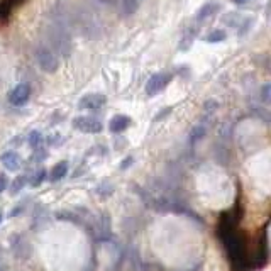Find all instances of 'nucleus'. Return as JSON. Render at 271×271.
Instances as JSON below:
<instances>
[{"mask_svg": "<svg viewBox=\"0 0 271 271\" xmlns=\"http://www.w3.org/2000/svg\"><path fill=\"white\" fill-rule=\"evenodd\" d=\"M37 59H39V65H41L46 71H54V70H56L58 61L54 59V54H51L49 51H46V49L39 51V54H37Z\"/></svg>", "mask_w": 271, "mask_h": 271, "instance_id": "nucleus-7", "label": "nucleus"}, {"mask_svg": "<svg viewBox=\"0 0 271 271\" xmlns=\"http://www.w3.org/2000/svg\"><path fill=\"white\" fill-rule=\"evenodd\" d=\"M44 178H46V171L41 170L39 173L34 176V181H31V185H32V186H39L43 181H44Z\"/></svg>", "mask_w": 271, "mask_h": 271, "instance_id": "nucleus-13", "label": "nucleus"}, {"mask_svg": "<svg viewBox=\"0 0 271 271\" xmlns=\"http://www.w3.org/2000/svg\"><path fill=\"white\" fill-rule=\"evenodd\" d=\"M27 142H29V146L31 148H34L37 149L41 144H43V136H41V132H37V131H32L29 137H27Z\"/></svg>", "mask_w": 271, "mask_h": 271, "instance_id": "nucleus-11", "label": "nucleus"}, {"mask_svg": "<svg viewBox=\"0 0 271 271\" xmlns=\"http://www.w3.org/2000/svg\"><path fill=\"white\" fill-rule=\"evenodd\" d=\"M66 173H68V163H66V161H59L56 166L51 170V180L53 181L61 180V178H65V176H66Z\"/></svg>", "mask_w": 271, "mask_h": 271, "instance_id": "nucleus-8", "label": "nucleus"}, {"mask_svg": "<svg viewBox=\"0 0 271 271\" xmlns=\"http://www.w3.org/2000/svg\"><path fill=\"white\" fill-rule=\"evenodd\" d=\"M234 2H236L237 5H242V4H247L249 0H234Z\"/></svg>", "mask_w": 271, "mask_h": 271, "instance_id": "nucleus-15", "label": "nucleus"}, {"mask_svg": "<svg viewBox=\"0 0 271 271\" xmlns=\"http://www.w3.org/2000/svg\"><path fill=\"white\" fill-rule=\"evenodd\" d=\"M219 9V5H215V4H205L203 7L198 10V14H197V20L198 22H202V20H205L207 17H210L215 10Z\"/></svg>", "mask_w": 271, "mask_h": 271, "instance_id": "nucleus-9", "label": "nucleus"}, {"mask_svg": "<svg viewBox=\"0 0 271 271\" xmlns=\"http://www.w3.org/2000/svg\"><path fill=\"white\" fill-rule=\"evenodd\" d=\"M0 222H2V214H0Z\"/></svg>", "mask_w": 271, "mask_h": 271, "instance_id": "nucleus-16", "label": "nucleus"}, {"mask_svg": "<svg viewBox=\"0 0 271 271\" xmlns=\"http://www.w3.org/2000/svg\"><path fill=\"white\" fill-rule=\"evenodd\" d=\"M73 126H75V129L87 132V134H98V132H102L103 129L100 120L95 117H88V115H81V117L73 119Z\"/></svg>", "mask_w": 271, "mask_h": 271, "instance_id": "nucleus-1", "label": "nucleus"}, {"mask_svg": "<svg viewBox=\"0 0 271 271\" xmlns=\"http://www.w3.org/2000/svg\"><path fill=\"white\" fill-rule=\"evenodd\" d=\"M170 81H171L170 73H154L146 84V93L149 97L158 95L159 92H163L164 88H166V85L170 84Z\"/></svg>", "mask_w": 271, "mask_h": 271, "instance_id": "nucleus-2", "label": "nucleus"}, {"mask_svg": "<svg viewBox=\"0 0 271 271\" xmlns=\"http://www.w3.org/2000/svg\"><path fill=\"white\" fill-rule=\"evenodd\" d=\"M9 186V180H7V176L5 175H0V193H2L5 188Z\"/></svg>", "mask_w": 271, "mask_h": 271, "instance_id": "nucleus-14", "label": "nucleus"}, {"mask_svg": "<svg viewBox=\"0 0 271 271\" xmlns=\"http://www.w3.org/2000/svg\"><path fill=\"white\" fill-rule=\"evenodd\" d=\"M29 97H31V87L27 84H19L10 90L9 102L12 103L14 107H22V105L27 103Z\"/></svg>", "mask_w": 271, "mask_h": 271, "instance_id": "nucleus-3", "label": "nucleus"}, {"mask_svg": "<svg viewBox=\"0 0 271 271\" xmlns=\"http://www.w3.org/2000/svg\"><path fill=\"white\" fill-rule=\"evenodd\" d=\"M105 97L102 93H90V95H85L81 100L78 102V107L84 110H98L105 105Z\"/></svg>", "mask_w": 271, "mask_h": 271, "instance_id": "nucleus-4", "label": "nucleus"}, {"mask_svg": "<svg viewBox=\"0 0 271 271\" xmlns=\"http://www.w3.org/2000/svg\"><path fill=\"white\" fill-rule=\"evenodd\" d=\"M225 37H227V34H225V31L224 29H214L210 34L205 37V41L207 43H220V41H224Z\"/></svg>", "mask_w": 271, "mask_h": 271, "instance_id": "nucleus-10", "label": "nucleus"}, {"mask_svg": "<svg viewBox=\"0 0 271 271\" xmlns=\"http://www.w3.org/2000/svg\"><path fill=\"white\" fill-rule=\"evenodd\" d=\"M129 126H131V117H127V115H122V114H117V115H114V117L110 119L109 129L112 132H115V134H119V132L126 131Z\"/></svg>", "mask_w": 271, "mask_h": 271, "instance_id": "nucleus-5", "label": "nucleus"}, {"mask_svg": "<svg viewBox=\"0 0 271 271\" xmlns=\"http://www.w3.org/2000/svg\"><path fill=\"white\" fill-rule=\"evenodd\" d=\"M24 185H27V178H26V176H17V178L14 180L12 186H10V192L17 193V192H20V188L24 186Z\"/></svg>", "mask_w": 271, "mask_h": 271, "instance_id": "nucleus-12", "label": "nucleus"}, {"mask_svg": "<svg viewBox=\"0 0 271 271\" xmlns=\"http://www.w3.org/2000/svg\"><path fill=\"white\" fill-rule=\"evenodd\" d=\"M0 161L4 163V166L7 170H19L20 168V156L15 151H7L0 156Z\"/></svg>", "mask_w": 271, "mask_h": 271, "instance_id": "nucleus-6", "label": "nucleus"}]
</instances>
